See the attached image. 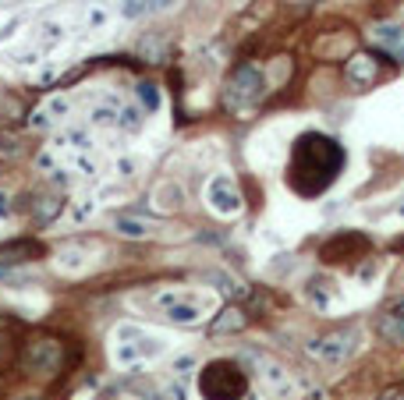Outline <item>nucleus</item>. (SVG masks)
<instances>
[{
  "instance_id": "nucleus-3",
  "label": "nucleus",
  "mask_w": 404,
  "mask_h": 400,
  "mask_svg": "<svg viewBox=\"0 0 404 400\" xmlns=\"http://www.w3.org/2000/svg\"><path fill=\"white\" fill-rule=\"evenodd\" d=\"M263 93H266V82H263L259 68L241 64V68L231 75V82H227V106H248V103L259 100Z\"/></svg>"
},
{
  "instance_id": "nucleus-8",
  "label": "nucleus",
  "mask_w": 404,
  "mask_h": 400,
  "mask_svg": "<svg viewBox=\"0 0 404 400\" xmlns=\"http://www.w3.org/2000/svg\"><path fill=\"white\" fill-rule=\"evenodd\" d=\"M369 248V237L362 234H337L326 248H323V262H344V259H355Z\"/></svg>"
},
{
  "instance_id": "nucleus-13",
  "label": "nucleus",
  "mask_w": 404,
  "mask_h": 400,
  "mask_svg": "<svg viewBox=\"0 0 404 400\" xmlns=\"http://www.w3.org/2000/svg\"><path fill=\"white\" fill-rule=\"evenodd\" d=\"M113 230L121 234V237H149L153 234V223L149 220H142V216H117L113 220Z\"/></svg>"
},
{
  "instance_id": "nucleus-4",
  "label": "nucleus",
  "mask_w": 404,
  "mask_h": 400,
  "mask_svg": "<svg viewBox=\"0 0 404 400\" xmlns=\"http://www.w3.org/2000/svg\"><path fill=\"white\" fill-rule=\"evenodd\" d=\"M21 365H25L29 372H54V369L61 365V344L50 340V337L29 340L25 351H21Z\"/></svg>"
},
{
  "instance_id": "nucleus-9",
  "label": "nucleus",
  "mask_w": 404,
  "mask_h": 400,
  "mask_svg": "<svg viewBox=\"0 0 404 400\" xmlns=\"http://www.w3.org/2000/svg\"><path fill=\"white\" fill-rule=\"evenodd\" d=\"M380 75H383V68H380V61H376V57H369V53H358V57H351V61H348V82H351V86H358V89L376 86V82H380Z\"/></svg>"
},
{
  "instance_id": "nucleus-2",
  "label": "nucleus",
  "mask_w": 404,
  "mask_h": 400,
  "mask_svg": "<svg viewBox=\"0 0 404 400\" xmlns=\"http://www.w3.org/2000/svg\"><path fill=\"white\" fill-rule=\"evenodd\" d=\"M199 394L202 400H241L248 394V376L238 361H209L199 372Z\"/></svg>"
},
{
  "instance_id": "nucleus-12",
  "label": "nucleus",
  "mask_w": 404,
  "mask_h": 400,
  "mask_svg": "<svg viewBox=\"0 0 404 400\" xmlns=\"http://www.w3.org/2000/svg\"><path fill=\"white\" fill-rule=\"evenodd\" d=\"M39 245L36 241H14V245H0V262H29L39 259Z\"/></svg>"
},
{
  "instance_id": "nucleus-21",
  "label": "nucleus",
  "mask_w": 404,
  "mask_h": 400,
  "mask_svg": "<svg viewBox=\"0 0 404 400\" xmlns=\"http://www.w3.org/2000/svg\"><path fill=\"white\" fill-rule=\"evenodd\" d=\"M401 397H404V390H398V386H390V390L380 394V400H401Z\"/></svg>"
},
{
  "instance_id": "nucleus-16",
  "label": "nucleus",
  "mask_w": 404,
  "mask_h": 400,
  "mask_svg": "<svg viewBox=\"0 0 404 400\" xmlns=\"http://www.w3.org/2000/svg\"><path fill=\"white\" fill-rule=\"evenodd\" d=\"M57 212H61V202L57 199H39L36 202V220H39V223H50Z\"/></svg>"
},
{
  "instance_id": "nucleus-17",
  "label": "nucleus",
  "mask_w": 404,
  "mask_h": 400,
  "mask_svg": "<svg viewBox=\"0 0 404 400\" xmlns=\"http://www.w3.org/2000/svg\"><path fill=\"white\" fill-rule=\"evenodd\" d=\"M138 96H142V103H146L149 110H156V106H160V93H156V86H153V82H142V86H138Z\"/></svg>"
},
{
  "instance_id": "nucleus-22",
  "label": "nucleus",
  "mask_w": 404,
  "mask_h": 400,
  "mask_svg": "<svg viewBox=\"0 0 404 400\" xmlns=\"http://www.w3.org/2000/svg\"><path fill=\"white\" fill-rule=\"evenodd\" d=\"M0 216H11V202H7L4 192H0Z\"/></svg>"
},
{
  "instance_id": "nucleus-10",
  "label": "nucleus",
  "mask_w": 404,
  "mask_h": 400,
  "mask_svg": "<svg viewBox=\"0 0 404 400\" xmlns=\"http://www.w3.org/2000/svg\"><path fill=\"white\" fill-rule=\"evenodd\" d=\"M248 326V315H245V308H238V304H227L213 322H209V333L213 337H227V333H241Z\"/></svg>"
},
{
  "instance_id": "nucleus-6",
  "label": "nucleus",
  "mask_w": 404,
  "mask_h": 400,
  "mask_svg": "<svg viewBox=\"0 0 404 400\" xmlns=\"http://www.w3.org/2000/svg\"><path fill=\"white\" fill-rule=\"evenodd\" d=\"M308 351H312V354H319L323 361L340 365L344 358H351V354L358 351V333H355V329H340V333H333V337H326V340L308 344Z\"/></svg>"
},
{
  "instance_id": "nucleus-20",
  "label": "nucleus",
  "mask_w": 404,
  "mask_h": 400,
  "mask_svg": "<svg viewBox=\"0 0 404 400\" xmlns=\"http://www.w3.org/2000/svg\"><path fill=\"white\" fill-rule=\"evenodd\" d=\"M387 315H394V319H401V315H404V298L390 301V312H387Z\"/></svg>"
},
{
  "instance_id": "nucleus-18",
  "label": "nucleus",
  "mask_w": 404,
  "mask_h": 400,
  "mask_svg": "<svg viewBox=\"0 0 404 400\" xmlns=\"http://www.w3.org/2000/svg\"><path fill=\"white\" fill-rule=\"evenodd\" d=\"M142 124V117H138V110L135 106H128V110H121V128H128V131H135Z\"/></svg>"
},
{
  "instance_id": "nucleus-7",
  "label": "nucleus",
  "mask_w": 404,
  "mask_h": 400,
  "mask_svg": "<svg viewBox=\"0 0 404 400\" xmlns=\"http://www.w3.org/2000/svg\"><path fill=\"white\" fill-rule=\"evenodd\" d=\"M160 304L167 308V319L178 326H196L202 319V301H196L192 294H160Z\"/></svg>"
},
{
  "instance_id": "nucleus-15",
  "label": "nucleus",
  "mask_w": 404,
  "mask_h": 400,
  "mask_svg": "<svg viewBox=\"0 0 404 400\" xmlns=\"http://www.w3.org/2000/svg\"><path fill=\"white\" fill-rule=\"evenodd\" d=\"M174 0H135V4H128L124 7V14L128 18H138V14H149V11H163V7H171Z\"/></svg>"
},
{
  "instance_id": "nucleus-11",
  "label": "nucleus",
  "mask_w": 404,
  "mask_h": 400,
  "mask_svg": "<svg viewBox=\"0 0 404 400\" xmlns=\"http://www.w3.org/2000/svg\"><path fill=\"white\" fill-rule=\"evenodd\" d=\"M61 113H68V100H64V96H50L39 110H32V120H29V124H32V128H50Z\"/></svg>"
},
{
  "instance_id": "nucleus-19",
  "label": "nucleus",
  "mask_w": 404,
  "mask_h": 400,
  "mask_svg": "<svg viewBox=\"0 0 404 400\" xmlns=\"http://www.w3.org/2000/svg\"><path fill=\"white\" fill-rule=\"evenodd\" d=\"M93 120H96V124H110V120H113V110H106V106H96V110H93Z\"/></svg>"
},
{
  "instance_id": "nucleus-5",
  "label": "nucleus",
  "mask_w": 404,
  "mask_h": 400,
  "mask_svg": "<svg viewBox=\"0 0 404 400\" xmlns=\"http://www.w3.org/2000/svg\"><path fill=\"white\" fill-rule=\"evenodd\" d=\"M206 202H209V209L220 212V216H238V212H241V192H238V185H234L227 174H216V178L209 181Z\"/></svg>"
},
{
  "instance_id": "nucleus-1",
  "label": "nucleus",
  "mask_w": 404,
  "mask_h": 400,
  "mask_svg": "<svg viewBox=\"0 0 404 400\" xmlns=\"http://www.w3.org/2000/svg\"><path fill=\"white\" fill-rule=\"evenodd\" d=\"M344 170V145L323 131H305L291 149L288 185L302 199H319Z\"/></svg>"
},
{
  "instance_id": "nucleus-14",
  "label": "nucleus",
  "mask_w": 404,
  "mask_h": 400,
  "mask_svg": "<svg viewBox=\"0 0 404 400\" xmlns=\"http://www.w3.org/2000/svg\"><path fill=\"white\" fill-rule=\"evenodd\" d=\"M373 39L376 43H383L390 53H401V46H404V29L401 25H380L376 32H373Z\"/></svg>"
}]
</instances>
